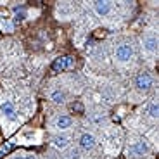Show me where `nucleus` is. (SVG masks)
Masks as SVG:
<instances>
[{
    "label": "nucleus",
    "instance_id": "nucleus-1",
    "mask_svg": "<svg viewBox=\"0 0 159 159\" xmlns=\"http://www.w3.org/2000/svg\"><path fill=\"white\" fill-rule=\"evenodd\" d=\"M133 87L139 93H147L154 87V76L149 71H140L139 75L133 78Z\"/></svg>",
    "mask_w": 159,
    "mask_h": 159
},
{
    "label": "nucleus",
    "instance_id": "nucleus-2",
    "mask_svg": "<svg viewBox=\"0 0 159 159\" xmlns=\"http://www.w3.org/2000/svg\"><path fill=\"white\" fill-rule=\"evenodd\" d=\"M126 154L130 159H143L149 154V145L145 140H135L131 142L126 149Z\"/></svg>",
    "mask_w": 159,
    "mask_h": 159
},
{
    "label": "nucleus",
    "instance_id": "nucleus-3",
    "mask_svg": "<svg viewBox=\"0 0 159 159\" xmlns=\"http://www.w3.org/2000/svg\"><path fill=\"white\" fill-rule=\"evenodd\" d=\"M133 56H135V52H133V47H131V43H119L118 47H116L114 50V57L118 62L125 64V62H130L131 59H133Z\"/></svg>",
    "mask_w": 159,
    "mask_h": 159
},
{
    "label": "nucleus",
    "instance_id": "nucleus-4",
    "mask_svg": "<svg viewBox=\"0 0 159 159\" xmlns=\"http://www.w3.org/2000/svg\"><path fill=\"white\" fill-rule=\"evenodd\" d=\"M142 45L143 50L149 52V54H154L157 50V36H156L154 31H147L145 35L142 36Z\"/></svg>",
    "mask_w": 159,
    "mask_h": 159
},
{
    "label": "nucleus",
    "instance_id": "nucleus-5",
    "mask_svg": "<svg viewBox=\"0 0 159 159\" xmlns=\"http://www.w3.org/2000/svg\"><path fill=\"white\" fill-rule=\"evenodd\" d=\"M73 125H75V119H73L71 116H68V114H59L56 119H54V121H52V128L61 130V131L69 130Z\"/></svg>",
    "mask_w": 159,
    "mask_h": 159
},
{
    "label": "nucleus",
    "instance_id": "nucleus-6",
    "mask_svg": "<svg viewBox=\"0 0 159 159\" xmlns=\"http://www.w3.org/2000/svg\"><path fill=\"white\" fill-rule=\"evenodd\" d=\"M78 142H80V147L83 149V151H92V149H95V145H97V137L93 135V133L85 131V133H81Z\"/></svg>",
    "mask_w": 159,
    "mask_h": 159
},
{
    "label": "nucleus",
    "instance_id": "nucleus-7",
    "mask_svg": "<svg viewBox=\"0 0 159 159\" xmlns=\"http://www.w3.org/2000/svg\"><path fill=\"white\" fill-rule=\"evenodd\" d=\"M0 112L7 119H11V121H16V118H17V109L12 100H4V102L0 104Z\"/></svg>",
    "mask_w": 159,
    "mask_h": 159
},
{
    "label": "nucleus",
    "instance_id": "nucleus-8",
    "mask_svg": "<svg viewBox=\"0 0 159 159\" xmlns=\"http://www.w3.org/2000/svg\"><path fill=\"white\" fill-rule=\"evenodd\" d=\"M92 7H93L97 16L106 17V16H109L111 11H112V2H92Z\"/></svg>",
    "mask_w": 159,
    "mask_h": 159
},
{
    "label": "nucleus",
    "instance_id": "nucleus-9",
    "mask_svg": "<svg viewBox=\"0 0 159 159\" xmlns=\"http://www.w3.org/2000/svg\"><path fill=\"white\" fill-rule=\"evenodd\" d=\"M73 64H75V59H73V57H69V56L59 57V59L54 61V64H52V69H54V71H64V69L73 68Z\"/></svg>",
    "mask_w": 159,
    "mask_h": 159
},
{
    "label": "nucleus",
    "instance_id": "nucleus-10",
    "mask_svg": "<svg viewBox=\"0 0 159 159\" xmlns=\"http://www.w3.org/2000/svg\"><path fill=\"white\" fill-rule=\"evenodd\" d=\"M73 12H75V9H73V5L69 4V2H62V4H59L56 9V14H57L59 19H69V17L73 16Z\"/></svg>",
    "mask_w": 159,
    "mask_h": 159
},
{
    "label": "nucleus",
    "instance_id": "nucleus-11",
    "mask_svg": "<svg viewBox=\"0 0 159 159\" xmlns=\"http://www.w3.org/2000/svg\"><path fill=\"white\" fill-rule=\"evenodd\" d=\"M71 143V139H69L68 135H56L52 137V145L56 149H66Z\"/></svg>",
    "mask_w": 159,
    "mask_h": 159
},
{
    "label": "nucleus",
    "instance_id": "nucleus-12",
    "mask_svg": "<svg viewBox=\"0 0 159 159\" xmlns=\"http://www.w3.org/2000/svg\"><path fill=\"white\" fill-rule=\"evenodd\" d=\"M48 97H50V100H54L56 104H62L64 100H66V92H64L62 88H54V90H50Z\"/></svg>",
    "mask_w": 159,
    "mask_h": 159
},
{
    "label": "nucleus",
    "instance_id": "nucleus-13",
    "mask_svg": "<svg viewBox=\"0 0 159 159\" xmlns=\"http://www.w3.org/2000/svg\"><path fill=\"white\" fill-rule=\"evenodd\" d=\"M147 116L149 118H152V119H157V112H159V109H157V102L156 100H151L149 102V106H147Z\"/></svg>",
    "mask_w": 159,
    "mask_h": 159
},
{
    "label": "nucleus",
    "instance_id": "nucleus-14",
    "mask_svg": "<svg viewBox=\"0 0 159 159\" xmlns=\"http://www.w3.org/2000/svg\"><path fill=\"white\" fill-rule=\"evenodd\" d=\"M90 119H92L95 125H102V123H106L107 116H106V112H93V114L90 116Z\"/></svg>",
    "mask_w": 159,
    "mask_h": 159
},
{
    "label": "nucleus",
    "instance_id": "nucleus-15",
    "mask_svg": "<svg viewBox=\"0 0 159 159\" xmlns=\"http://www.w3.org/2000/svg\"><path fill=\"white\" fill-rule=\"evenodd\" d=\"M14 16H16V21H23L24 16H26V9L24 7H16L14 9Z\"/></svg>",
    "mask_w": 159,
    "mask_h": 159
},
{
    "label": "nucleus",
    "instance_id": "nucleus-16",
    "mask_svg": "<svg viewBox=\"0 0 159 159\" xmlns=\"http://www.w3.org/2000/svg\"><path fill=\"white\" fill-rule=\"evenodd\" d=\"M14 159H38L35 154H19V156H16Z\"/></svg>",
    "mask_w": 159,
    "mask_h": 159
},
{
    "label": "nucleus",
    "instance_id": "nucleus-17",
    "mask_svg": "<svg viewBox=\"0 0 159 159\" xmlns=\"http://www.w3.org/2000/svg\"><path fill=\"white\" fill-rule=\"evenodd\" d=\"M0 26L4 30H7V31H12V24L9 23V21H0Z\"/></svg>",
    "mask_w": 159,
    "mask_h": 159
},
{
    "label": "nucleus",
    "instance_id": "nucleus-18",
    "mask_svg": "<svg viewBox=\"0 0 159 159\" xmlns=\"http://www.w3.org/2000/svg\"><path fill=\"white\" fill-rule=\"evenodd\" d=\"M11 151V145H4V147H0V157L4 154H7V152Z\"/></svg>",
    "mask_w": 159,
    "mask_h": 159
}]
</instances>
